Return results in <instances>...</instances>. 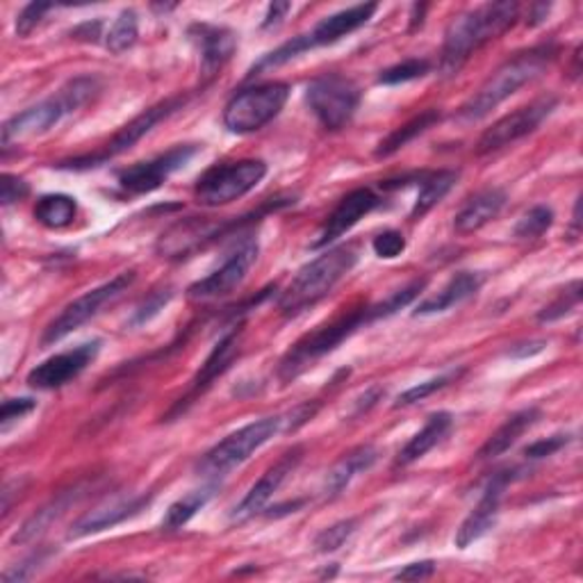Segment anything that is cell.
<instances>
[{"label": "cell", "instance_id": "48", "mask_svg": "<svg viewBox=\"0 0 583 583\" xmlns=\"http://www.w3.org/2000/svg\"><path fill=\"white\" fill-rule=\"evenodd\" d=\"M289 10H292L289 3H271L269 10H267V17H265V21H263V28H265V30L278 28Z\"/></svg>", "mask_w": 583, "mask_h": 583}, {"label": "cell", "instance_id": "26", "mask_svg": "<svg viewBox=\"0 0 583 583\" xmlns=\"http://www.w3.org/2000/svg\"><path fill=\"white\" fill-rule=\"evenodd\" d=\"M485 276L481 271H458L452 276V280L437 292L433 297H426L415 315H435V313H447L454 306H461L463 302L472 299L476 292L483 287Z\"/></svg>", "mask_w": 583, "mask_h": 583}, {"label": "cell", "instance_id": "6", "mask_svg": "<svg viewBox=\"0 0 583 583\" xmlns=\"http://www.w3.org/2000/svg\"><path fill=\"white\" fill-rule=\"evenodd\" d=\"M378 12V6L376 3H363V6H354V8H347L343 12H335L326 19H322L313 30L295 37L292 41L278 46L276 51L267 53L263 60H258V65H254V69L249 71V78L260 73V71H267V69H276V67H283L287 62H292L295 58L308 53V51H315V48H322V46H330L339 39H345L347 34L360 30L363 26H367L374 14Z\"/></svg>", "mask_w": 583, "mask_h": 583}, {"label": "cell", "instance_id": "13", "mask_svg": "<svg viewBox=\"0 0 583 583\" xmlns=\"http://www.w3.org/2000/svg\"><path fill=\"white\" fill-rule=\"evenodd\" d=\"M559 99L556 96H543V99L533 101L506 117H502L497 123H493L488 130H485L476 144V154L478 156H488L495 154L508 144H515L517 139L531 135L533 130H538V126L556 110Z\"/></svg>", "mask_w": 583, "mask_h": 583}, {"label": "cell", "instance_id": "35", "mask_svg": "<svg viewBox=\"0 0 583 583\" xmlns=\"http://www.w3.org/2000/svg\"><path fill=\"white\" fill-rule=\"evenodd\" d=\"M552 224H554V210L547 206H536L522 215V219L515 224L513 235L517 239H538L552 228Z\"/></svg>", "mask_w": 583, "mask_h": 583}, {"label": "cell", "instance_id": "37", "mask_svg": "<svg viewBox=\"0 0 583 583\" xmlns=\"http://www.w3.org/2000/svg\"><path fill=\"white\" fill-rule=\"evenodd\" d=\"M461 374H463V369H452V372L441 374L437 378H431V381H424V383H419V385H413L411 391H406V393L399 395V399L395 402V408H406V406H413V404H417V402H424V399L431 397L433 393L443 391V387H447L452 381H456Z\"/></svg>", "mask_w": 583, "mask_h": 583}, {"label": "cell", "instance_id": "38", "mask_svg": "<svg viewBox=\"0 0 583 583\" xmlns=\"http://www.w3.org/2000/svg\"><path fill=\"white\" fill-rule=\"evenodd\" d=\"M356 526H358V520H343V522H335L333 526H326L322 533H317L315 538V550L319 554H330V552H337L339 547H343L354 533H356Z\"/></svg>", "mask_w": 583, "mask_h": 583}, {"label": "cell", "instance_id": "12", "mask_svg": "<svg viewBox=\"0 0 583 583\" xmlns=\"http://www.w3.org/2000/svg\"><path fill=\"white\" fill-rule=\"evenodd\" d=\"M306 103L326 130H343L360 106V89L345 76L326 73L308 85Z\"/></svg>", "mask_w": 583, "mask_h": 583}, {"label": "cell", "instance_id": "9", "mask_svg": "<svg viewBox=\"0 0 583 583\" xmlns=\"http://www.w3.org/2000/svg\"><path fill=\"white\" fill-rule=\"evenodd\" d=\"M267 176L263 160H237L208 169L194 187V199L206 208L228 206L256 189Z\"/></svg>", "mask_w": 583, "mask_h": 583}, {"label": "cell", "instance_id": "32", "mask_svg": "<svg viewBox=\"0 0 583 583\" xmlns=\"http://www.w3.org/2000/svg\"><path fill=\"white\" fill-rule=\"evenodd\" d=\"M219 491V481H210L208 485L199 491H191L189 495H185L182 500L174 502L169 506V511L162 517V528L165 531H178L180 526H185L194 515H197Z\"/></svg>", "mask_w": 583, "mask_h": 583}, {"label": "cell", "instance_id": "49", "mask_svg": "<svg viewBox=\"0 0 583 583\" xmlns=\"http://www.w3.org/2000/svg\"><path fill=\"white\" fill-rule=\"evenodd\" d=\"M545 347H547V343H531V345H520V347L511 349V352H508V356H513V358H528V356H533V354H541Z\"/></svg>", "mask_w": 583, "mask_h": 583}, {"label": "cell", "instance_id": "33", "mask_svg": "<svg viewBox=\"0 0 583 583\" xmlns=\"http://www.w3.org/2000/svg\"><path fill=\"white\" fill-rule=\"evenodd\" d=\"M78 204L67 194H48L34 206V219L46 228H65L76 219Z\"/></svg>", "mask_w": 583, "mask_h": 583}, {"label": "cell", "instance_id": "19", "mask_svg": "<svg viewBox=\"0 0 583 583\" xmlns=\"http://www.w3.org/2000/svg\"><path fill=\"white\" fill-rule=\"evenodd\" d=\"M302 458H304V447H292L289 452H285V454L258 478V483H254V488L247 493V497L235 506L230 520H233V522H247V520H251L254 515H258V513L267 506V502L278 493L283 481H285L292 472L297 470V465L302 463Z\"/></svg>", "mask_w": 583, "mask_h": 583}, {"label": "cell", "instance_id": "43", "mask_svg": "<svg viewBox=\"0 0 583 583\" xmlns=\"http://www.w3.org/2000/svg\"><path fill=\"white\" fill-rule=\"evenodd\" d=\"M30 194V187L23 178L14 176V174H3V180H0V204L3 206H12L23 201Z\"/></svg>", "mask_w": 583, "mask_h": 583}, {"label": "cell", "instance_id": "34", "mask_svg": "<svg viewBox=\"0 0 583 583\" xmlns=\"http://www.w3.org/2000/svg\"><path fill=\"white\" fill-rule=\"evenodd\" d=\"M137 37H139V21H137V12L135 10H123L110 32H108V39H106V46L108 51L115 53V56H121L126 53L128 48H132L137 43Z\"/></svg>", "mask_w": 583, "mask_h": 583}, {"label": "cell", "instance_id": "2", "mask_svg": "<svg viewBox=\"0 0 583 583\" xmlns=\"http://www.w3.org/2000/svg\"><path fill=\"white\" fill-rule=\"evenodd\" d=\"M556 58H559L556 43H541L528 48L524 53H517L485 80L474 96H470L467 103L458 110V121L476 123L485 119L506 99H511L513 93H517L524 85L541 78Z\"/></svg>", "mask_w": 583, "mask_h": 583}, {"label": "cell", "instance_id": "3", "mask_svg": "<svg viewBox=\"0 0 583 583\" xmlns=\"http://www.w3.org/2000/svg\"><path fill=\"white\" fill-rule=\"evenodd\" d=\"M378 319H383L378 306L363 304V306H358V308H354V310H349L345 315L335 317L333 322L315 328L313 333L304 335L299 343L292 345L287 349V354L280 358V363H278V378L283 383H292L295 378H299L317 360H322L324 356L335 352L356 330H360L363 326H369V324H374Z\"/></svg>", "mask_w": 583, "mask_h": 583}, {"label": "cell", "instance_id": "36", "mask_svg": "<svg viewBox=\"0 0 583 583\" xmlns=\"http://www.w3.org/2000/svg\"><path fill=\"white\" fill-rule=\"evenodd\" d=\"M581 304V280H572L565 289L559 292V297L547 304L541 313H538V322L541 324H552L556 319H563L565 315H570L576 306Z\"/></svg>", "mask_w": 583, "mask_h": 583}, {"label": "cell", "instance_id": "8", "mask_svg": "<svg viewBox=\"0 0 583 583\" xmlns=\"http://www.w3.org/2000/svg\"><path fill=\"white\" fill-rule=\"evenodd\" d=\"M287 82H265L237 91L224 108V126L235 135H249L274 121L289 99Z\"/></svg>", "mask_w": 583, "mask_h": 583}, {"label": "cell", "instance_id": "44", "mask_svg": "<svg viewBox=\"0 0 583 583\" xmlns=\"http://www.w3.org/2000/svg\"><path fill=\"white\" fill-rule=\"evenodd\" d=\"M56 6L53 3H30L21 10L19 19H17V34L19 37H28L46 17V12H51Z\"/></svg>", "mask_w": 583, "mask_h": 583}, {"label": "cell", "instance_id": "7", "mask_svg": "<svg viewBox=\"0 0 583 583\" xmlns=\"http://www.w3.org/2000/svg\"><path fill=\"white\" fill-rule=\"evenodd\" d=\"M280 428H283V417H263L258 422L237 428L235 433L226 435L221 443H217L197 463V474L206 481H221L235 467L247 463Z\"/></svg>", "mask_w": 583, "mask_h": 583}, {"label": "cell", "instance_id": "20", "mask_svg": "<svg viewBox=\"0 0 583 583\" xmlns=\"http://www.w3.org/2000/svg\"><path fill=\"white\" fill-rule=\"evenodd\" d=\"M239 333H241L239 326H233L230 330H226V333L219 337V343L213 347L210 356L206 358V363L201 365V369L197 372V376L191 378L189 391L185 393V397H180V402L174 406V411L169 413V417L185 413L194 402L199 399V395H204V393L208 391V387L230 367V363L235 360L237 349H239Z\"/></svg>", "mask_w": 583, "mask_h": 583}, {"label": "cell", "instance_id": "14", "mask_svg": "<svg viewBox=\"0 0 583 583\" xmlns=\"http://www.w3.org/2000/svg\"><path fill=\"white\" fill-rule=\"evenodd\" d=\"M258 254H260L258 239L254 237L241 239V245L224 260L219 269H215L206 278L189 285L187 297L191 302H210V299L230 295L233 289H237L241 283H245V278L249 276L251 267L258 260Z\"/></svg>", "mask_w": 583, "mask_h": 583}, {"label": "cell", "instance_id": "29", "mask_svg": "<svg viewBox=\"0 0 583 583\" xmlns=\"http://www.w3.org/2000/svg\"><path fill=\"white\" fill-rule=\"evenodd\" d=\"M376 458H378V454L369 445H363V447L345 454L328 472L326 485H324V495L337 497L358 474H365L376 463Z\"/></svg>", "mask_w": 583, "mask_h": 583}, {"label": "cell", "instance_id": "22", "mask_svg": "<svg viewBox=\"0 0 583 583\" xmlns=\"http://www.w3.org/2000/svg\"><path fill=\"white\" fill-rule=\"evenodd\" d=\"M219 235H221L219 226H213L199 217H191V219L174 224L167 233H162L158 241V251L162 254V258L180 260L194 251L204 249L208 241L217 239Z\"/></svg>", "mask_w": 583, "mask_h": 583}, {"label": "cell", "instance_id": "25", "mask_svg": "<svg viewBox=\"0 0 583 583\" xmlns=\"http://www.w3.org/2000/svg\"><path fill=\"white\" fill-rule=\"evenodd\" d=\"M506 206V191L500 187H488L476 191L472 199L458 210L454 219V228L458 235H470L483 228L485 224H491L502 208Z\"/></svg>", "mask_w": 583, "mask_h": 583}, {"label": "cell", "instance_id": "11", "mask_svg": "<svg viewBox=\"0 0 583 583\" xmlns=\"http://www.w3.org/2000/svg\"><path fill=\"white\" fill-rule=\"evenodd\" d=\"M187 103V96H174V99H167L154 108H149L146 112H141L137 119H132L128 126H123L101 151L96 154H89V156H78V158H71V160H62L58 162L56 167L58 169H69V171H89V169H96L106 165L108 160L130 151L132 146L144 139L146 135H149L160 121L169 119L174 112H178L182 106Z\"/></svg>", "mask_w": 583, "mask_h": 583}, {"label": "cell", "instance_id": "40", "mask_svg": "<svg viewBox=\"0 0 583 583\" xmlns=\"http://www.w3.org/2000/svg\"><path fill=\"white\" fill-rule=\"evenodd\" d=\"M174 299V289L171 287H162V289H154L149 297H146L132 313L130 317V326H144L149 324L154 317L160 315V310H165V306Z\"/></svg>", "mask_w": 583, "mask_h": 583}, {"label": "cell", "instance_id": "47", "mask_svg": "<svg viewBox=\"0 0 583 583\" xmlns=\"http://www.w3.org/2000/svg\"><path fill=\"white\" fill-rule=\"evenodd\" d=\"M433 572H435V563L433 561H419V563H411L404 570H399L395 574V579L397 581H422V579L433 576Z\"/></svg>", "mask_w": 583, "mask_h": 583}, {"label": "cell", "instance_id": "31", "mask_svg": "<svg viewBox=\"0 0 583 583\" xmlns=\"http://www.w3.org/2000/svg\"><path fill=\"white\" fill-rule=\"evenodd\" d=\"M443 119V112L441 110H426L422 112L419 117L411 119L408 123L399 126L395 132L387 135L376 149V158H391L395 156L397 151H402L404 146H408L415 137H419L422 132H426L428 128H433L437 121Z\"/></svg>", "mask_w": 583, "mask_h": 583}, {"label": "cell", "instance_id": "17", "mask_svg": "<svg viewBox=\"0 0 583 583\" xmlns=\"http://www.w3.org/2000/svg\"><path fill=\"white\" fill-rule=\"evenodd\" d=\"M378 206H381V197H376L369 187L349 191L347 197L337 204V208L326 217L315 239L310 241V249H326L337 237L349 233L360 219H365Z\"/></svg>", "mask_w": 583, "mask_h": 583}, {"label": "cell", "instance_id": "30", "mask_svg": "<svg viewBox=\"0 0 583 583\" xmlns=\"http://www.w3.org/2000/svg\"><path fill=\"white\" fill-rule=\"evenodd\" d=\"M456 180H458V171H452V169L419 174V191H417L415 206L411 210V219L419 221L426 213H431L452 191Z\"/></svg>", "mask_w": 583, "mask_h": 583}, {"label": "cell", "instance_id": "45", "mask_svg": "<svg viewBox=\"0 0 583 583\" xmlns=\"http://www.w3.org/2000/svg\"><path fill=\"white\" fill-rule=\"evenodd\" d=\"M34 408H37L34 399H8L3 404V408H0V428L8 431L14 422L23 419Z\"/></svg>", "mask_w": 583, "mask_h": 583}, {"label": "cell", "instance_id": "21", "mask_svg": "<svg viewBox=\"0 0 583 583\" xmlns=\"http://www.w3.org/2000/svg\"><path fill=\"white\" fill-rule=\"evenodd\" d=\"M189 41L197 46L201 58L204 76L213 78L221 71V67L233 58L237 51V37L233 30L213 23H194L187 30Z\"/></svg>", "mask_w": 583, "mask_h": 583}, {"label": "cell", "instance_id": "1", "mask_svg": "<svg viewBox=\"0 0 583 583\" xmlns=\"http://www.w3.org/2000/svg\"><path fill=\"white\" fill-rule=\"evenodd\" d=\"M517 19L520 6L511 3V0H504V3H485L458 14L445 30L441 73L447 78L456 76L481 46L504 34Z\"/></svg>", "mask_w": 583, "mask_h": 583}, {"label": "cell", "instance_id": "28", "mask_svg": "<svg viewBox=\"0 0 583 583\" xmlns=\"http://www.w3.org/2000/svg\"><path fill=\"white\" fill-rule=\"evenodd\" d=\"M454 426V417L449 413H435L426 419V424L422 426V431H417L411 441L406 443V447L399 452L397 456V467H406L419 458H424L433 447L441 445L445 437L449 435Z\"/></svg>", "mask_w": 583, "mask_h": 583}, {"label": "cell", "instance_id": "18", "mask_svg": "<svg viewBox=\"0 0 583 583\" xmlns=\"http://www.w3.org/2000/svg\"><path fill=\"white\" fill-rule=\"evenodd\" d=\"M99 349L101 343L96 339V343H87L71 352L48 358L39 363L34 369H30L28 385L37 387V391H58V387L78 378L87 369V365H91V360L99 356Z\"/></svg>", "mask_w": 583, "mask_h": 583}, {"label": "cell", "instance_id": "50", "mask_svg": "<svg viewBox=\"0 0 583 583\" xmlns=\"http://www.w3.org/2000/svg\"><path fill=\"white\" fill-rule=\"evenodd\" d=\"M550 10H552V6H536V8H533V14H531V19H528V26L543 23V21L547 19Z\"/></svg>", "mask_w": 583, "mask_h": 583}, {"label": "cell", "instance_id": "15", "mask_svg": "<svg viewBox=\"0 0 583 583\" xmlns=\"http://www.w3.org/2000/svg\"><path fill=\"white\" fill-rule=\"evenodd\" d=\"M199 154V146L197 144H180L174 146L171 151L154 158V160H146V162H137L132 167H126L117 174V182L126 194H149L162 187V182H167L178 169H182L194 156Z\"/></svg>", "mask_w": 583, "mask_h": 583}, {"label": "cell", "instance_id": "4", "mask_svg": "<svg viewBox=\"0 0 583 583\" xmlns=\"http://www.w3.org/2000/svg\"><path fill=\"white\" fill-rule=\"evenodd\" d=\"M358 263V249L354 245L335 247L308 263L292 278L287 289L278 297V310L285 317H295L317 302H322L328 292L343 280Z\"/></svg>", "mask_w": 583, "mask_h": 583}, {"label": "cell", "instance_id": "41", "mask_svg": "<svg viewBox=\"0 0 583 583\" xmlns=\"http://www.w3.org/2000/svg\"><path fill=\"white\" fill-rule=\"evenodd\" d=\"M372 249L378 258L393 260V258H397L406 251V237L399 230H385V233L374 237Z\"/></svg>", "mask_w": 583, "mask_h": 583}, {"label": "cell", "instance_id": "46", "mask_svg": "<svg viewBox=\"0 0 583 583\" xmlns=\"http://www.w3.org/2000/svg\"><path fill=\"white\" fill-rule=\"evenodd\" d=\"M570 443V435H552L547 437V441H538L533 443L524 449V456L528 461H538V458H547V456H554L556 452H561L565 445Z\"/></svg>", "mask_w": 583, "mask_h": 583}, {"label": "cell", "instance_id": "27", "mask_svg": "<svg viewBox=\"0 0 583 583\" xmlns=\"http://www.w3.org/2000/svg\"><path fill=\"white\" fill-rule=\"evenodd\" d=\"M541 415H543L541 408H533V406L513 413V415L488 437V441H485V445L478 449L476 458H478V461H491V458L504 456L531 426L538 424Z\"/></svg>", "mask_w": 583, "mask_h": 583}, {"label": "cell", "instance_id": "24", "mask_svg": "<svg viewBox=\"0 0 583 583\" xmlns=\"http://www.w3.org/2000/svg\"><path fill=\"white\" fill-rule=\"evenodd\" d=\"M151 502L149 495H137V497H126V500H115L101 508H96L87 515H82L69 536L71 538H85V536H91V533H99V531H106V528H112L121 522H126L128 517L137 515L146 504Z\"/></svg>", "mask_w": 583, "mask_h": 583}, {"label": "cell", "instance_id": "42", "mask_svg": "<svg viewBox=\"0 0 583 583\" xmlns=\"http://www.w3.org/2000/svg\"><path fill=\"white\" fill-rule=\"evenodd\" d=\"M53 552H48V550H39L37 554H32V556H28L26 561H21L19 565H14L12 570H8L6 574H3V581L6 583H19V581H26V579H30L46 561H48V556H51Z\"/></svg>", "mask_w": 583, "mask_h": 583}, {"label": "cell", "instance_id": "23", "mask_svg": "<svg viewBox=\"0 0 583 583\" xmlns=\"http://www.w3.org/2000/svg\"><path fill=\"white\" fill-rule=\"evenodd\" d=\"M87 485L85 483H78L73 485V488L60 493L56 500L48 502L46 506H41L32 517H28L23 522V526L14 533L12 536V545H26V543H32L37 541L41 533L48 528V526H53L69 508H73L85 495H87Z\"/></svg>", "mask_w": 583, "mask_h": 583}, {"label": "cell", "instance_id": "39", "mask_svg": "<svg viewBox=\"0 0 583 583\" xmlns=\"http://www.w3.org/2000/svg\"><path fill=\"white\" fill-rule=\"evenodd\" d=\"M431 71L428 60H404L378 76V85H404L424 78Z\"/></svg>", "mask_w": 583, "mask_h": 583}, {"label": "cell", "instance_id": "10", "mask_svg": "<svg viewBox=\"0 0 583 583\" xmlns=\"http://www.w3.org/2000/svg\"><path fill=\"white\" fill-rule=\"evenodd\" d=\"M135 278H137L135 269H128V271L117 274L112 280L85 292L82 297L71 302L51 324L46 326V330L41 335V347L46 349V347L60 343V339H65L67 335L78 330L82 324L93 319L108 304L117 302L123 295V292L135 283Z\"/></svg>", "mask_w": 583, "mask_h": 583}, {"label": "cell", "instance_id": "5", "mask_svg": "<svg viewBox=\"0 0 583 583\" xmlns=\"http://www.w3.org/2000/svg\"><path fill=\"white\" fill-rule=\"evenodd\" d=\"M101 89V82L96 76H78L73 80H69L56 96L51 99H46L28 110H23L21 115H14L12 119L6 121L3 126V149L8 151L12 144L39 137L43 132L51 130L53 126L60 123L62 117L80 110L82 106H87L96 91Z\"/></svg>", "mask_w": 583, "mask_h": 583}, {"label": "cell", "instance_id": "16", "mask_svg": "<svg viewBox=\"0 0 583 583\" xmlns=\"http://www.w3.org/2000/svg\"><path fill=\"white\" fill-rule=\"evenodd\" d=\"M515 478H517V470H502L488 481L478 504L472 508V513L463 520L461 528L456 531V547L467 550L472 543L483 538L485 533L495 526L504 491Z\"/></svg>", "mask_w": 583, "mask_h": 583}]
</instances>
